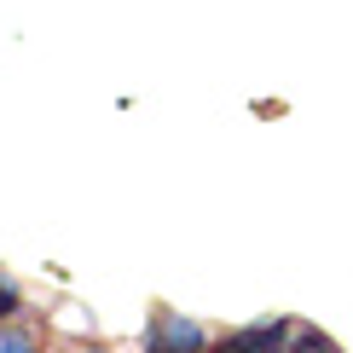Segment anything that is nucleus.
Returning a JSON list of instances; mask_svg holds the SVG:
<instances>
[{"label": "nucleus", "mask_w": 353, "mask_h": 353, "mask_svg": "<svg viewBox=\"0 0 353 353\" xmlns=\"http://www.w3.org/2000/svg\"><path fill=\"white\" fill-rule=\"evenodd\" d=\"M284 330L290 325H249V330H238V336H226V342H214V353H278L284 347Z\"/></svg>", "instance_id": "obj_1"}, {"label": "nucleus", "mask_w": 353, "mask_h": 353, "mask_svg": "<svg viewBox=\"0 0 353 353\" xmlns=\"http://www.w3.org/2000/svg\"><path fill=\"white\" fill-rule=\"evenodd\" d=\"M151 342H157V347H168V353H203V330L191 325V319H163Z\"/></svg>", "instance_id": "obj_2"}, {"label": "nucleus", "mask_w": 353, "mask_h": 353, "mask_svg": "<svg viewBox=\"0 0 353 353\" xmlns=\"http://www.w3.org/2000/svg\"><path fill=\"white\" fill-rule=\"evenodd\" d=\"M18 284H12V278H0V319H12V313H18Z\"/></svg>", "instance_id": "obj_3"}, {"label": "nucleus", "mask_w": 353, "mask_h": 353, "mask_svg": "<svg viewBox=\"0 0 353 353\" xmlns=\"http://www.w3.org/2000/svg\"><path fill=\"white\" fill-rule=\"evenodd\" d=\"M0 353H35V347H29V336L12 330V336H0Z\"/></svg>", "instance_id": "obj_4"}, {"label": "nucleus", "mask_w": 353, "mask_h": 353, "mask_svg": "<svg viewBox=\"0 0 353 353\" xmlns=\"http://www.w3.org/2000/svg\"><path fill=\"white\" fill-rule=\"evenodd\" d=\"M278 353H284V347H278Z\"/></svg>", "instance_id": "obj_5"}]
</instances>
